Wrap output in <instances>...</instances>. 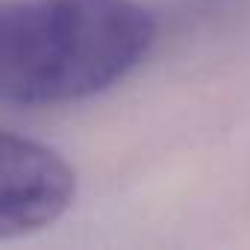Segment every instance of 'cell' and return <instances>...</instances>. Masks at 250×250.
I'll return each mask as SVG.
<instances>
[{
  "mask_svg": "<svg viewBox=\"0 0 250 250\" xmlns=\"http://www.w3.org/2000/svg\"><path fill=\"white\" fill-rule=\"evenodd\" d=\"M153 44L156 21L136 0H9L0 9V100L47 109L97 97Z\"/></svg>",
  "mask_w": 250,
  "mask_h": 250,
  "instance_id": "obj_1",
  "label": "cell"
},
{
  "mask_svg": "<svg viewBox=\"0 0 250 250\" xmlns=\"http://www.w3.org/2000/svg\"><path fill=\"white\" fill-rule=\"evenodd\" d=\"M77 200L74 165L44 142L0 136V241L53 227Z\"/></svg>",
  "mask_w": 250,
  "mask_h": 250,
  "instance_id": "obj_2",
  "label": "cell"
}]
</instances>
